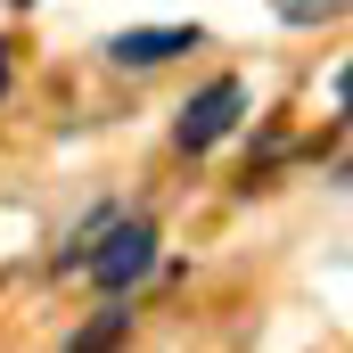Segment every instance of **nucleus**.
Returning a JSON list of instances; mask_svg holds the SVG:
<instances>
[{
    "mask_svg": "<svg viewBox=\"0 0 353 353\" xmlns=\"http://www.w3.org/2000/svg\"><path fill=\"white\" fill-rule=\"evenodd\" d=\"M148 263H157V222H140V214H132V222L115 214V222L90 239V255H83V271L107 288V296H123L132 279H148Z\"/></svg>",
    "mask_w": 353,
    "mask_h": 353,
    "instance_id": "1",
    "label": "nucleus"
},
{
    "mask_svg": "<svg viewBox=\"0 0 353 353\" xmlns=\"http://www.w3.org/2000/svg\"><path fill=\"white\" fill-rule=\"evenodd\" d=\"M239 115H247V83L239 74H214V83L197 90L189 107H181V123H173V140L197 157V148H214V140H230L239 132Z\"/></svg>",
    "mask_w": 353,
    "mask_h": 353,
    "instance_id": "2",
    "label": "nucleus"
},
{
    "mask_svg": "<svg viewBox=\"0 0 353 353\" xmlns=\"http://www.w3.org/2000/svg\"><path fill=\"white\" fill-rule=\"evenodd\" d=\"M197 41H205L197 25H132V33H115V41H107V58H115V66H132V74H148V66L181 58V50H197Z\"/></svg>",
    "mask_w": 353,
    "mask_h": 353,
    "instance_id": "3",
    "label": "nucleus"
},
{
    "mask_svg": "<svg viewBox=\"0 0 353 353\" xmlns=\"http://www.w3.org/2000/svg\"><path fill=\"white\" fill-rule=\"evenodd\" d=\"M123 329H132V304H107V312H99V321H90L66 353H115V337H123Z\"/></svg>",
    "mask_w": 353,
    "mask_h": 353,
    "instance_id": "4",
    "label": "nucleus"
},
{
    "mask_svg": "<svg viewBox=\"0 0 353 353\" xmlns=\"http://www.w3.org/2000/svg\"><path fill=\"white\" fill-rule=\"evenodd\" d=\"M288 25H329V17H345V0H271Z\"/></svg>",
    "mask_w": 353,
    "mask_h": 353,
    "instance_id": "5",
    "label": "nucleus"
},
{
    "mask_svg": "<svg viewBox=\"0 0 353 353\" xmlns=\"http://www.w3.org/2000/svg\"><path fill=\"white\" fill-rule=\"evenodd\" d=\"M0 90H8V41H0Z\"/></svg>",
    "mask_w": 353,
    "mask_h": 353,
    "instance_id": "6",
    "label": "nucleus"
},
{
    "mask_svg": "<svg viewBox=\"0 0 353 353\" xmlns=\"http://www.w3.org/2000/svg\"><path fill=\"white\" fill-rule=\"evenodd\" d=\"M17 8H33V0H17Z\"/></svg>",
    "mask_w": 353,
    "mask_h": 353,
    "instance_id": "7",
    "label": "nucleus"
}]
</instances>
